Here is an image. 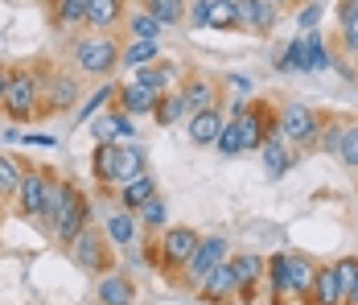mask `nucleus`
Returning a JSON list of instances; mask_svg holds the SVG:
<instances>
[{
  "label": "nucleus",
  "instance_id": "39",
  "mask_svg": "<svg viewBox=\"0 0 358 305\" xmlns=\"http://www.w3.org/2000/svg\"><path fill=\"white\" fill-rule=\"evenodd\" d=\"M334 269H338V289H342V305L350 301V293H355L358 285V256H342V260H334Z\"/></svg>",
  "mask_w": 358,
  "mask_h": 305
},
{
  "label": "nucleus",
  "instance_id": "46",
  "mask_svg": "<svg viewBox=\"0 0 358 305\" xmlns=\"http://www.w3.org/2000/svg\"><path fill=\"white\" fill-rule=\"evenodd\" d=\"M8 79H13V67L0 62V107H4V91H8Z\"/></svg>",
  "mask_w": 358,
  "mask_h": 305
},
{
  "label": "nucleus",
  "instance_id": "1",
  "mask_svg": "<svg viewBox=\"0 0 358 305\" xmlns=\"http://www.w3.org/2000/svg\"><path fill=\"white\" fill-rule=\"evenodd\" d=\"M54 67H41V62H25V67H13L8 79V91H4V107L0 116L8 124H29L41 120V100H45V79Z\"/></svg>",
  "mask_w": 358,
  "mask_h": 305
},
{
  "label": "nucleus",
  "instance_id": "25",
  "mask_svg": "<svg viewBox=\"0 0 358 305\" xmlns=\"http://www.w3.org/2000/svg\"><path fill=\"white\" fill-rule=\"evenodd\" d=\"M136 83L144 87H152V91H173V79H178V62H169V58H157V62H148V67H136L132 74Z\"/></svg>",
  "mask_w": 358,
  "mask_h": 305
},
{
  "label": "nucleus",
  "instance_id": "4",
  "mask_svg": "<svg viewBox=\"0 0 358 305\" xmlns=\"http://www.w3.org/2000/svg\"><path fill=\"white\" fill-rule=\"evenodd\" d=\"M66 256H71L87 276H108V272L115 269V243H111V236L103 227H91V223L78 231V239L66 248Z\"/></svg>",
  "mask_w": 358,
  "mask_h": 305
},
{
  "label": "nucleus",
  "instance_id": "32",
  "mask_svg": "<svg viewBox=\"0 0 358 305\" xmlns=\"http://www.w3.org/2000/svg\"><path fill=\"white\" fill-rule=\"evenodd\" d=\"M338 37H342L346 50H358V0L338 4Z\"/></svg>",
  "mask_w": 358,
  "mask_h": 305
},
{
  "label": "nucleus",
  "instance_id": "18",
  "mask_svg": "<svg viewBox=\"0 0 358 305\" xmlns=\"http://www.w3.org/2000/svg\"><path fill=\"white\" fill-rule=\"evenodd\" d=\"M305 305H342V289H338V269L334 264H317L313 285L305 293Z\"/></svg>",
  "mask_w": 358,
  "mask_h": 305
},
{
  "label": "nucleus",
  "instance_id": "21",
  "mask_svg": "<svg viewBox=\"0 0 358 305\" xmlns=\"http://www.w3.org/2000/svg\"><path fill=\"white\" fill-rule=\"evenodd\" d=\"M54 29H87V0H45Z\"/></svg>",
  "mask_w": 358,
  "mask_h": 305
},
{
  "label": "nucleus",
  "instance_id": "10",
  "mask_svg": "<svg viewBox=\"0 0 358 305\" xmlns=\"http://www.w3.org/2000/svg\"><path fill=\"white\" fill-rule=\"evenodd\" d=\"M198 297L206 305H227L231 297H239V280H235V269H231V256L206 272V280L198 285Z\"/></svg>",
  "mask_w": 358,
  "mask_h": 305
},
{
  "label": "nucleus",
  "instance_id": "13",
  "mask_svg": "<svg viewBox=\"0 0 358 305\" xmlns=\"http://www.w3.org/2000/svg\"><path fill=\"white\" fill-rule=\"evenodd\" d=\"M276 17H280V8L272 0H239V29L243 34H272Z\"/></svg>",
  "mask_w": 358,
  "mask_h": 305
},
{
  "label": "nucleus",
  "instance_id": "23",
  "mask_svg": "<svg viewBox=\"0 0 358 305\" xmlns=\"http://www.w3.org/2000/svg\"><path fill=\"white\" fill-rule=\"evenodd\" d=\"M103 231L111 236L115 248H136V243H141V219H136L132 210H124V206H120L115 215H108Z\"/></svg>",
  "mask_w": 358,
  "mask_h": 305
},
{
  "label": "nucleus",
  "instance_id": "26",
  "mask_svg": "<svg viewBox=\"0 0 358 305\" xmlns=\"http://www.w3.org/2000/svg\"><path fill=\"white\" fill-rule=\"evenodd\" d=\"M152 198H157V177H152V173H141V177H132L128 186H120V206L132 210V215H136L144 203H152Z\"/></svg>",
  "mask_w": 358,
  "mask_h": 305
},
{
  "label": "nucleus",
  "instance_id": "6",
  "mask_svg": "<svg viewBox=\"0 0 358 305\" xmlns=\"http://www.w3.org/2000/svg\"><path fill=\"white\" fill-rule=\"evenodd\" d=\"M280 133L296 153H313L322 144V116L301 100H285L280 103Z\"/></svg>",
  "mask_w": 358,
  "mask_h": 305
},
{
  "label": "nucleus",
  "instance_id": "12",
  "mask_svg": "<svg viewBox=\"0 0 358 305\" xmlns=\"http://www.w3.org/2000/svg\"><path fill=\"white\" fill-rule=\"evenodd\" d=\"M74 190H78V186H74L71 177H58V173L50 177V190H45V210H41V219H37V223H41V231H45L50 239H54V227H58L62 210L71 206Z\"/></svg>",
  "mask_w": 358,
  "mask_h": 305
},
{
  "label": "nucleus",
  "instance_id": "36",
  "mask_svg": "<svg viewBox=\"0 0 358 305\" xmlns=\"http://www.w3.org/2000/svg\"><path fill=\"white\" fill-rule=\"evenodd\" d=\"M157 58H161V41H128L120 62L136 70V67H148V62H157Z\"/></svg>",
  "mask_w": 358,
  "mask_h": 305
},
{
  "label": "nucleus",
  "instance_id": "5",
  "mask_svg": "<svg viewBox=\"0 0 358 305\" xmlns=\"http://www.w3.org/2000/svg\"><path fill=\"white\" fill-rule=\"evenodd\" d=\"M202 243V236L194 231V227H165L161 236H157V269L165 272V280L169 285H178L185 264H189V256H194V248Z\"/></svg>",
  "mask_w": 358,
  "mask_h": 305
},
{
  "label": "nucleus",
  "instance_id": "28",
  "mask_svg": "<svg viewBox=\"0 0 358 305\" xmlns=\"http://www.w3.org/2000/svg\"><path fill=\"white\" fill-rule=\"evenodd\" d=\"M276 70H285V74H305L309 70V41H305V34H296L276 54Z\"/></svg>",
  "mask_w": 358,
  "mask_h": 305
},
{
  "label": "nucleus",
  "instance_id": "14",
  "mask_svg": "<svg viewBox=\"0 0 358 305\" xmlns=\"http://www.w3.org/2000/svg\"><path fill=\"white\" fill-rule=\"evenodd\" d=\"M157 100H161V91L144 87V83H136V79H128V83L115 91V107H120V111H128L132 120H136V116H152Z\"/></svg>",
  "mask_w": 358,
  "mask_h": 305
},
{
  "label": "nucleus",
  "instance_id": "16",
  "mask_svg": "<svg viewBox=\"0 0 358 305\" xmlns=\"http://www.w3.org/2000/svg\"><path fill=\"white\" fill-rule=\"evenodd\" d=\"M296 149L288 144L285 136H272V140H264L259 144V161H264V170H268V177H285L292 165H296Z\"/></svg>",
  "mask_w": 358,
  "mask_h": 305
},
{
  "label": "nucleus",
  "instance_id": "31",
  "mask_svg": "<svg viewBox=\"0 0 358 305\" xmlns=\"http://www.w3.org/2000/svg\"><path fill=\"white\" fill-rule=\"evenodd\" d=\"M206 29H239V0H210V17H206Z\"/></svg>",
  "mask_w": 358,
  "mask_h": 305
},
{
  "label": "nucleus",
  "instance_id": "43",
  "mask_svg": "<svg viewBox=\"0 0 358 305\" xmlns=\"http://www.w3.org/2000/svg\"><path fill=\"white\" fill-rule=\"evenodd\" d=\"M342 165H350V170H358V120L346 128V136H342Z\"/></svg>",
  "mask_w": 358,
  "mask_h": 305
},
{
  "label": "nucleus",
  "instance_id": "17",
  "mask_svg": "<svg viewBox=\"0 0 358 305\" xmlns=\"http://www.w3.org/2000/svg\"><path fill=\"white\" fill-rule=\"evenodd\" d=\"M231 269H235V280H239V301H255V280L268 272V260H259L255 252H239L231 256Z\"/></svg>",
  "mask_w": 358,
  "mask_h": 305
},
{
  "label": "nucleus",
  "instance_id": "11",
  "mask_svg": "<svg viewBox=\"0 0 358 305\" xmlns=\"http://www.w3.org/2000/svg\"><path fill=\"white\" fill-rule=\"evenodd\" d=\"M91 223V203H87V194L83 190H74V198H71V206L62 210V219H58V227H54V243L66 252L74 239H78V231Z\"/></svg>",
  "mask_w": 358,
  "mask_h": 305
},
{
  "label": "nucleus",
  "instance_id": "8",
  "mask_svg": "<svg viewBox=\"0 0 358 305\" xmlns=\"http://www.w3.org/2000/svg\"><path fill=\"white\" fill-rule=\"evenodd\" d=\"M227 256H231L227 236H202V243L194 248V256H189V264H185V272H181L178 285H185V289H198V285L206 280V272L215 269V264H222Z\"/></svg>",
  "mask_w": 358,
  "mask_h": 305
},
{
  "label": "nucleus",
  "instance_id": "33",
  "mask_svg": "<svg viewBox=\"0 0 358 305\" xmlns=\"http://www.w3.org/2000/svg\"><path fill=\"white\" fill-rule=\"evenodd\" d=\"M148 165V157H144V149H136V144H120V186H128L132 177H141V173H148L144 170Z\"/></svg>",
  "mask_w": 358,
  "mask_h": 305
},
{
  "label": "nucleus",
  "instance_id": "24",
  "mask_svg": "<svg viewBox=\"0 0 358 305\" xmlns=\"http://www.w3.org/2000/svg\"><path fill=\"white\" fill-rule=\"evenodd\" d=\"M181 95H185V107H189V116H194V111L215 107L218 87H215V79H206V74H189V79H185V87H181Z\"/></svg>",
  "mask_w": 358,
  "mask_h": 305
},
{
  "label": "nucleus",
  "instance_id": "47",
  "mask_svg": "<svg viewBox=\"0 0 358 305\" xmlns=\"http://www.w3.org/2000/svg\"><path fill=\"white\" fill-rule=\"evenodd\" d=\"M276 8H296V0H272Z\"/></svg>",
  "mask_w": 358,
  "mask_h": 305
},
{
  "label": "nucleus",
  "instance_id": "20",
  "mask_svg": "<svg viewBox=\"0 0 358 305\" xmlns=\"http://www.w3.org/2000/svg\"><path fill=\"white\" fill-rule=\"evenodd\" d=\"M91 173H95V186H120V144L103 140L91 149Z\"/></svg>",
  "mask_w": 358,
  "mask_h": 305
},
{
  "label": "nucleus",
  "instance_id": "37",
  "mask_svg": "<svg viewBox=\"0 0 358 305\" xmlns=\"http://www.w3.org/2000/svg\"><path fill=\"white\" fill-rule=\"evenodd\" d=\"M136 219H141V227H144V231H161V227L169 223V206H165V198L157 194L152 203H144L141 210H136Z\"/></svg>",
  "mask_w": 358,
  "mask_h": 305
},
{
  "label": "nucleus",
  "instance_id": "51",
  "mask_svg": "<svg viewBox=\"0 0 358 305\" xmlns=\"http://www.w3.org/2000/svg\"><path fill=\"white\" fill-rule=\"evenodd\" d=\"M355 173H358V170H355Z\"/></svg>",
  "mask_w": 358,
  "mask_h": 305
},
{
  "label": "nucleus",
  "instance_id": "19",
  "mask_svg": "<svg viewBox=\"0 0 358 305\" xmlns=\"http://www.w3.org/2000/svg\"><path fill=\"white\" fill-rule=\"evenodd\" d=\"M132 133H136L132 116H128V111H120V107H115V100H111V111H108V116L91 124V136H95V144H103V140H115V144H120L124 136L132 140Z\"/></svg>",
  "mask_w": 358,
  "mask_h": 305
},
{
  "label": "nucleus",
  "instance_id": "2",
  "mask_svg": "<svg viewBox=\"0 0 358 305\" xmlns=\"http://www.w3.org/2000/svg\"><path fill=\"white\" fill-rule=\"evenodd\" d=\"M74 67L78 74H87V79H108L115 70L124 67L120 58H124V46H120V37L111 34V29H91V34H83L74 41L71 50Z\"/></svg>",
  "mask_w": 358,
  "mask_h": 305
},
{
  "label": "nucleus",
  "instance_id": "34",
  "mask_svg": "<svg viewBox=\"0 0 358 305\" xmlns=\"http://www.w3.org/2000/svg\"><path fill=\"white\" fill-rule=\"evenodd\" d=\"M161 29H165V25H161L148 8H141V13H128V37H132V41H157V37H161Z\"/></svg>",
  "mask_w": 358,
  "mask_h": 305
},
{
  "label": "nucleus",
  "instance_id": "29",
  "mask_svg": "<svg viewBox=\"0 0 358 305\" xmlns=\"http://www.w3.org/2000/svg\"><path fill=\"white\" fill-rule=\"evenodd\" d=\"M181 116H189L181 87H173V91H161V100H157V107H152V120H157V124H178Z\"/></svg>",
  "mask_w": 358,
  "mask_h": 305
},
{
  "label": "nucleus",
  "instance_id": "49",
  "mask_svg": "<svg viewBox=\"0 0 358 305\" xmlns=\"http://www.w3.org/2000/svg\"><path fill=\"white\" fill-rule=\"evenodd\" d=\"M4 206H8V198H4V194H0V219H4Z\"/></svg>",
  "mask_w": 358,
  "mask_h": 305
},
{
  "label": "nucleus",
  "instance_id": "35",
  "mask_svg": "<svg viewBox=\"0 0 358 305\" xmlns=\"http://www.w3.org/2000/svg\"><path fill=\"white\" fill-rule=\"evenodd\" d=\"M144 8H148L161 25H181V21H185V13H189V4H185V0H144Z\"/></svg>",
  "mask_w": 358,
  "mask_h": 305
},
{
  "label": "nucleus",
  "instance_id": "44",
  "mask_svg": "<svg viewBox=\"0 0 358 305\" xmlns=\"http://www.w3.org/2000/svg\"><path fill=\"white\" fill-rule=\"evenodd\" d=\"M206 17H210V0H194L189 13H185V21H189L194 29H206Z\"/></svg>",
  "mask_w": 358,
  "mask_h": 305
},
{
  "label": "nucleus",
  "instance_id": "38",
  "mask_svg": "<svg viewBox=\"0 0 358 305\" xmlns=\"http://www.w3.org/2000/svg\"><path fill=\"white\" fill-rule=\"evenodd\" d=\"M21 173H25V165H21L17 157L0 153V194H4V198H13V194H17V186H21Z\"/></svg>",
  "mask_w": 358,
  "mask_h": 305
},
{
  "label": "nucleus",
  "instance_id": "40",
  "mask_svg": "<svg viewBox=\"0 0 358 305\" xmlns=\"http://www.w3.org/2000/svg\"><path fill=\"white\" fill-rule=\"evenodd\" d=\"M305 41H309V70H325L329 67V46L317 29H305Z\"/></svg>",
  "mask_w": 358,
  "mask_h": 305
},
{
  "label": "nucleus",
  "instance_id": "15",
  "mask_svg": "<svg viewBox=\"0 0 358 305\" xmlns=\"http://www.w3.org/2000/svg\"><path fill=\"white\" fill-rule=\"evenodd\" d=\"M132 297H136V280H132L128 272L111 269L108 276H99V280H95V301H103V305H132Z\"/></svg>",
  "mask_w": 358,
  "mask_h": 305
},
{
  "label": "nucleus",
  "instance_id": "50",
  "mask_svg": "<svg viewBox=\"0 0 358 305\" xmlns=\"http://www.w3.org/2000/svg\"><path fill=\"white\" fill-rule=\"evenodd\" d=\"M87 305H103V301H87Z\"/></svg>",
  "mask_w": 358,
  "mask_h": 305
},
{
  "label": "nucleus",
  "instance_id": "27",
  "mask_svg": "<svg viewBox=\"0 0 358 305\" xmlns=\"http://www.w3.org/2000/svg\"><path fill=\"white\" fill-rule=\"evenodd\" d=\"M124 21V0H87V29H115Z\"/></svg>",
  "mask_w": 358,
  "mask_h": 305
},
{
  "label": "nucleus",
  "instance_id": "42",
  "mask_svg": "<svg viewBox=\"0 0 358 305\" xmlns=\"http://www.w3.org/2000/svg\"><path fill=\"white\" fill-rule=\"evenodd\" d=\"M215 149H218V153H222V157H235V153H243V144H239V128H235L231 120L222 124V133H218Z\"/></svg>",
  "mask_w": 358,
  "mask_h": 305
},
{
  "label": "nucleus",
  "instance_id": "30",
  "mask_svg": "<svg viewBox=\"0 0 358 305\" xmlns=\"http://www.w3.org/2000/svg\"><path fill=\"white\" fill-rule=\"evenodd\" d=\"M350 124H355L350 116H322V144H317V149L338 157V153H342V136H346Z\"/></svg>",
  "mask_w": 358,
  "mask_h": 305
},
{
  "label": "nucleus",
  "instance_id": "41",
  "mask_svg": "<svg viewBox=\"0 0 358 305\" xmlns=\"http://www.w3.org/2000/svg\"><path fill=\"white\" fill-rule=\"evenodd\" d=\"M115 91H120V87H99V91H95V95H87V103H83V107H78V120H91V116H95V111H99V107H108L111 100H115Z\"/></svg>",
  "mask_w": 358,
  "mask_h": 305
},
{
  "label": "nucleus",
  "instance_id": "45",
  "mask_svg": "<svg viewBox=\"0 0 358 305\" xmlns=\"http://www.w3.org/2000/svg\"><path fill=\"white\" fill-rule=\"evenodd\" d=\"M317 17H322V4H309V8H305V13H301L296 21H301L305 29H313V25H317Z\"/></svg>",
  "mask_w": 358,
  "mask_h": 305
},
{
  "label": "nucleus",
  "instance_id": "7",
  "mask_svg": "<svg viewBox=\"0 0 358 305\" xmlns=\"http://www.w3.org/2000/svg\"><path fill=\"white\" fill-rule=\"evenodd\" d=\"M50 177L54 170H45V165H25L21 173V186H17V194H13V203H17V215L21 219H41V210H45V190H50Z\"/></svg>",
  "mask_w": 358,
  "mask_h": 305
},
{
  "label": "nucleus",
  "instance_id": "48",
  "mask_svg": "<svg viewBox=\"0 0 358 305\" xmlns=\"http://www.w3.org/2000/svg\"><path fill=\"white\" fill-rule=\"evenodd\" d=\"M346 305H358V285H355V293H350V301H346Z\"/></svg>",
  "mask_w": 358,
  "mask_h": 305
},
{
  "label": "nucleus",
  "instance_id": "9",
  "mask_svg": "<svg viewBox=\"0 0 358 305\" xmlns=\"http://www.w3.org/2000/svg\"><path fill=\"white\" fill-rule=\"evenodd\" d=\"M78 100H83V83H78V74L50 70V79H45V103H41V120L62 116V111H74Z\"/></svg>",
  "mask_w": 358,
  "mask_h": 305
},
{
  "label": "nucleus",
  "instance_id": "3",
  "mask_svg": "<svg viewBox=\"0 0 358 305\" xmlns=\"http://www.w3.org/2000/svg\"><path fill=\"white\" fill-rule=\"evenodd\" d=\"M313 272H317V264H313L309 256H301V252H280V256H272V260H268V276H272L276 301H285V297H301V301H305V293H309V285H313Z\"/></svg>",
  "mask_w": 358,
  "mask_h": 305
},
{
  "label": "nucleus",
  "instance_id": "22",
  "mask_svg": "<svg viewBox=\"0 0 358 305\" xmlns=\"http://www.w3.org/2000/svg\"><path fill=\"white\" fill-rule=\"evenodd\" d=\"M218 133H222V111L218 107H206V111L189 116V140H194V149H215Z\"/></svg>",
  "mask_w": 358,
  "mask_h": 305
}]
</instances>
